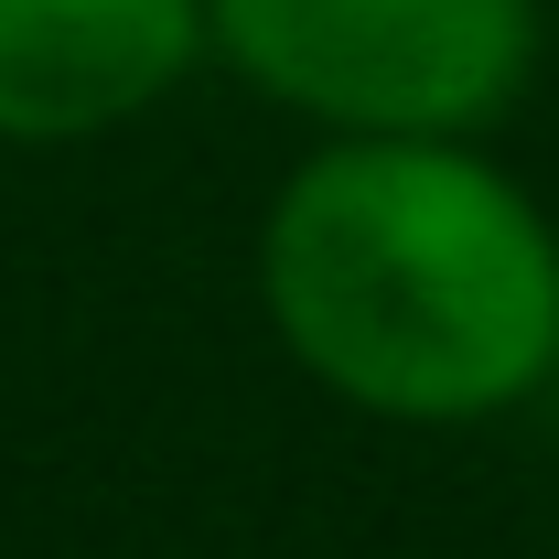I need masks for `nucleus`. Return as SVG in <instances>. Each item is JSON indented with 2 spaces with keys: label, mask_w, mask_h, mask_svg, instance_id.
<instances>
[{
  "label": "nucleus",
  "mask_w": 559,
  "mask_h": 559,
  "mask_svg": "<svg viewBox=\"0 0 559 559\" xmlns=\"http://www.w3.org/2000/svg\"><path fill=\"white\" fill-rule=\"evenodd\" d=\"M280 345L377 419H495L559 366V237L463 140L345 130L259 237Z\"/></svg>",
  "instance_id": "1"
},
{
  "label": "nucleus",
  "mask_w": 559,
  "mask_h": 559,
  "mask_svg": "<svg viewBox=\"0 0 559 559\" xmlns=\"http://www.w3.org/2000/svg\"><path fill=\"white\" fill-rule=\"evenodd\" d=\"M205 44L323 130L463 140L516 108L538 0H205Z\"/></svg>",
  "instance_id": "2"
},
{
  "label": "nucleus",
  "mask_w": 559,
  "mask_h": 559,
  "mask_svg": "<svg viewBox=\"0 0 559 559\" xmlns=\"http://www.w3.org/2000/svg\"><path fill=\"white\" fill-rule=\"evenodd\" d=\"M205 55V0H0V140H97L173 97Z\"/></svg>",
  "instance_id": "3"
}]
</instances>
